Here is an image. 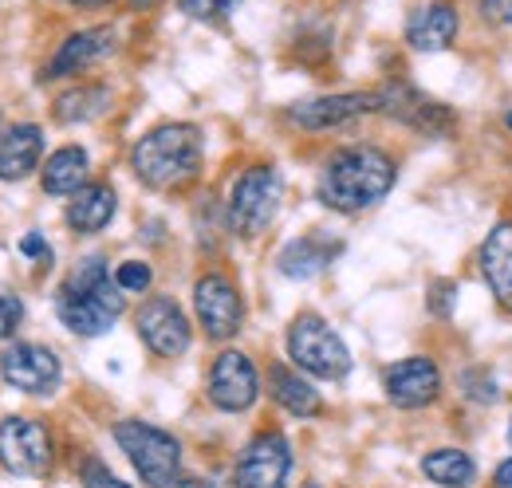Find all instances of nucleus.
<instances>
[{"label": "nucleus", "instance_id": "nucleus-1", "mask_svg": "<svg viewBox=\"0 0 512 488\" xmlns=\"http://www.w3.org/2000/svg\"><path fill=\"white\" fill-rule=\"evenodd\" d=\"M394 185V162L379 146L335 150L320 170V201L335 213H363L379 205Z\"/></svg>", "mask_w": 512, "mask_h": 488}, {"label": "nucleus", "instance_id": "nucleus-2", "mask_svg": "<svg viewBox=\"0 0 512 488\" xmlns=\"http://www.w3.org/2000/svg\"><path fill=\"white\" fill-rule=\"evenodd\" d=\"M201 154H205V138L193 122H166L134 142L130 170L146 189L170 193L201 174Z\"/></svg>", "mask_w": 512, "mask_h": 488}, {"label": "nucleus", "instance_id": "nucleus-3", "mask_svg": "<svg viewBox=\"0 0 512 488\" xmlns=\"http://www.w3.org/2000/svg\"><path fill=\"white\" fill-rule=\"evenodd\" d=\"M56 311H60L67 331L83 335V339L107 335L115 327V319L123 315V288H119V280H111L103 256H83L67 272Z\"/></svg>", "mask_w": 512, "mask_h": 488}, {"label": "nucleus", "instance_id": "nucleus-4", "mask_svg": "<svg viewBox=\"0 0 512 488\" xmlns=\"http://www.w3.org/2000/svg\"><path fill=\"white\" fill-rule=\"evenodd\" d=\"M115 441L150 488H174L182 469V445L166 429L146 422H115Z\"/></svg>", "mask_w": 512, "mask_h": 488}, {"label": "nucleus", "instance_id": "nucleus-5", "mask_svg": "<svg viewBox=\"0 0 512 488\" xmlns=\"http://www.w3.org/2000/svg\"><path fill=\"white\" fill-rule=\"evenodd\" d=\"M288 359L304 374H316V378H327V382H339V378L351 374L347 343L312 311L296 315V323L288 327Z\"/></svg>", "mask_w": 512, "mask_h": 488}, {"label": "nucleus", "instance_id": "nucleus-6", "mask_svg": "<svg viewBox=\"0 0 512 488\" xmlns=\"http://www.w3.org/2000/svg\"><path fill=\"white\" fill-rule=\"evenodd\" d=\"M280 205V174L260 162L237 174V182L229 189V229L237 237H260Z\"/></svg>", "mask_w": 512, "mask_h": 488}, {"label": "nucleus", "instance_id": "nucleus-7", "mask_svg": "<svg viewBox=\"0 0 512 488\" xmlns=\"http://www.w3.org/2000/svg\"><path fill=\"white\" fill-rule=\"evenodd\" d=\"M56 461L52 433L28 418H4L0 422V465L12 477H48Z\"/></svg>", "mask_w": 512, "mask_h": 488}, {"label": "nucleus", "instance_id": "nucleus-8", "mask_svg": "<svg viewBox=\"0 0 512 488\" xmlns=\"http://www.w3.org/2000/svg\"><path fill=\"white\" fill-rule=\"evenodd\" d=\"M193 311L201 319V331L209 339H233L245 323V304H241V292L233 288L229 276L221 272H205L197 284H193Z\"/></svg>", "mask_w": 512, "mask_h": 488}, {"label": "nucleus", "instance_id": "nucleus-9", "mask_svg": "<svg viewBox=\"0 0 512 488\" xmlns=\"http://www.w3.org/2000/svg\"><path fill=\"white\" fill-rule=\"evenodd\" d=\"M292 473V449L280 433H256L253 441L241 449L233 485L237 488H288Z\"/></svg>", "mask_w": 512, "mask_h": 488}, {"label": "nucleus", "instance_id": "nucleus-10", "mask_svg": "<svg viewBox=\"0 0 512 488\" xmlns=\"http://www.w3.org/2000/svg\"><path fill=\"white\" fill-rule=\"evenodd\" d=\"M134 327L142 335V343L158 355V359H178L190 351V319L186 311L174 304L170 296H154L138 307L134 315Z\"/></svg>", "mask_w": 512, "mask_h": 488}, {"label": "nucleus", "instance_id": "nucleus-11", "mask_svg": "<svg viewBox=\"0 0 512 488\" xmlns=\"http://www.w3.org/2000/svg\"><path fill=\"white\" fill-rule=\"evenodd\" d=\"M209 402L225 414H245L260 394V374L245 351H221L209 366Z\"/></svg>", "mask_w": 512, "mask_h": 488}, {"label": "nucleus", "instance_id": "nucleus-12", "mask_svg": "<svg viewBox=\"0 0 512 488\" xmlns=\"http://www.w3.org/2000/svg\"><path fill=\"white\" fill-rule=\"evenodd\" d=\"M60 374V359L40 343H12L8 351H0V378L20 394L44 398L60 386Z\"/></svg>", "mask_w": 512, "mask_h": 488}, {"label": "nucleus", "instance_id": "nucleus-13", "mask_svg": "<svg viewBox=\"0 0 512 488\" xmlns=\"http://www.w3.org/2000/svg\"><path fill=\"white\" fill-rule=\"evenodd\" d=\"M371 111H379V95L375 91H351V95H323V99L292 103L288 119L308 134H323V130H339L347 122L363 119Z\"/></svg>", "mask_w": 512, "mask_h": 488}, {"label": "nucleus", "instance_id": "nucleus-14", "mask_svg": "<svg viewBox=\"0 0 512 488\" xmlns=\"http://www.w3.org/2000/svg\"><path fill=\"white\" fill-rule=\"evenodd\" d=\"M375 95H379V111H383V115L406 122V126H414V130H422V134H449V130L457 126V115H453L449 107L426 99V95L414 91L410 83H386L383 91H375Z\"/></svg>", "mask_w": 512, "mask_h": 488}, {"label": "nucleus", "instance_id": "nucleus-15", "mask_svg": "<svg viewBox=\"0 0 512 488\" xmlns=\"http://www.w3.org/2000/svg\"><path fill=\"white\" fill-rule=\"evenodd\" d=\"M386 398L402 410H418L430 406L442 390V370L434 359H402V363L386 366L383 374Z\"/></svg>", "mask_w": 512, "mask_h": 488}, {"label": "nucleus", "instance_id": "nucleus-16", "mask_svg": "<svg viewBox=\"0 0 512 488\" xmlns=\"http://www.w3.org/2000/svg\"><path fill=\"white\" fill-rule=\"evenodd\" d=\"M115 52V28H83L71 32L64 44L56 48V56L48 63V71L40 79H64V75H79L99 60H107Z\"/></svg>", "mask_w": 512, "mask_h": 488}, {"label": "nucleus", "instance_id": "nucleus-17", "mask_svg": "<svg viewBox=\"0 0 512 488\" xmlns=\"http://www.w3.org/2000/svg\"><path fill=\"white\" fill-rule=\"evenodd\" d=\"M44 158V130L36 122H12L0 130V182H24Z\"/></svg>", "mask_w": 512, "mask_h": 488}, {"label": "nucleus", "instance_id": "nucleus-18", "mask_svg": "<svg viewBox=\"0 0 512 488\" xmlns=\"http://www.w3.org/2000/svg\"><path fill=\"white\" fill-rule=\"evenodd\" d=\"M457 36V8L449 0H430L410 12L406 20V44L414 52H446Z\"/></svg>", "mask_w": 512, "mask_h": 488}, {"label": "nucleus", "instance_id": "nucleus-19", "mask_svg": "<svg viewBox=\"0 0 512 488\" xmlns=\"http://www.w3.org/2000/svg\"><path fill=\"white\" fill-rule=\"evenodd\" d=\"M481 276L493 296L512 307V221H501L481 244Z\"/></svg>", "mask_w": 512, "mask_h": 488}, {"label": "nucleus", "instance_id": "nucleus-20", "mask_svg": "<svg viewBox=\"0 0 512 488\" xmlns=\"http://www.w3.org/2000/svg\"><path fill=\"white\" fill-rule=\"evenodd\" d=\"M268 390H272V402L292 414V418H320L323 398L316 394L312 382H304L296 370L288 366H268Z\"/></svg>", "mask_w": 512, "mask_h": 488}, {"label": "nucleus", "instance_id": "nucleus-21", "mask_svg": "<svg viewBox=\"0 0 512 488\" xmlns=\"http://www.w3.org/2000/svg\"><path fill=\"white\" fill-rule=\"evenodd\" d=\"M115 189L111 185H83L67 201V225L71 233H103L115 217Z\"/></svg>", "mask_w": 512, "mask_h": 488}, {"label": "nucleus", "instance_id": "nucleus-22", "mask_svg": "<svg viewBox=\"0 0 512 488\" xmlns=\"http://www.w3.org/2000/svg\"><path fill=\"white\" fill-rule=\"evenodd\" d=\"M91 174V158L83 146H60L48 162H44V193L52 197H71L87 185Z\"/></svg>", "mask_w": 512, "mask_h": 488}, {"label": "nucleus", "instance_id": "nucleus-23", "mask_svg": "<svg viewBox=\"0 0 512 488\" xmlns=\"http://www.w3.org/2000/svg\"><path fill=\"white\" fill-rule=\"evenodd\" d=\"M111 107V87L107 83H79L64 91L56 103H52V119L71 126V122H95L103 111Z\"/></svg>", "mask_w": 512, "mask_h": 488}, {"label": "nucleus", "instance_id": "nucleus-24", "mask_svg": "<svg viewBox=\"0 0 512 488\" xmlns=\"http://www.w3.org/2000/svg\"><path fill=\"white\" fill-rule=\"evenodd\" d=\"M331 244H323L320 237H300V241L284 244V252L276 256V268L288 276V280H312L320 276L323 268L331 264Z\"/></svg>", "mask_w": 512, "mask_h": 488}, {"label": "nucleus", "instance_id": "nucleus-25", "mask_svg": "<svg viewBox=\"0 0 512 488\" xmlns=\"http://www.w3.org/2000/svg\"><path fill=\"white\" fill-rule=\"evenodd\" d=\"M422 473L442 488H469L477 481V465L461 449H434L422 457Z\"/></svg>", "mask_w": 512, "mask_h": 488}, {"label": "nucleus", "instance_id": "nucleus-26", "mask_svg": "<svg viewBox=\"0 0 512 488\" xmlns=\"http://www.w3.org/2000/svg\"><path fill=\"white\" fill-rule=\"evenodd\" d=\"M115 280H119L123 292H146L150 280H154V272H150L146 260H123V264L115 268Z\"/></svg>", "mask_w": 512, "mask_h": 488}, {"label": "nucleus", "instance_id": "nucleus-27", "mask_svg": "<svg viewBox=\"0 0 512 488\" xmlns=\"http://www.w3.org/2000/svg\"><path fill=\"white\" fill-rule=\"evenodd\" d=\"M241 0H178V8L193 16V20H221V16H229L233 8H237Z\"/></svg>", "mask_w": 512, "mask_h": 488}, {"label": "nucleus", "instance_id": "nucleus-28", "mask_svg": "<svg viewBox=\"0 0 512 488\" xmlns=\"http://www.w3.org/2000/svg\"><path fill=\"white\" fill-rule=\"evenodd\" d=\"M24 323V300L12 292H0V339H12Z\"/></svg>", "mask_w": 512, "mask_h": 488}, {"label": "nucleus", "instance_id": "nucleus-29", "mask_svg": "<svg viewBox=\"0 0 512 488\" xmlns=\"http://www.w3.org/2000/svg\"><path fill=\"white\" fill-rule=\"evenodd\" d=\"M461 390L477 402H497V386L489 382V370H465L461 374Z\"/></svg>", "mask_w": 512, "mask_h": 488}, {"label": "nucleus", "instance_id": "nucleus-30", "mask_svg": "<svg viewBox=\"0 0 512 488\" xmlns=\"http://www.w3.org/2000/svg\"><path fill=\"white\" fill-rule=\"evenodd\" d=\"M83 488H130V485H123L103 461H87L83 465Z\"/></svg>", "mask_w": 512, "mask_h": 488}, {"label": "nucleus", "instance_id": "nucleus-31", "mask_svg": "<svg viewBox=\"0 0 512 488\" xmlns=\"http://www.w3.org/2000/svg\"><path fill=\"white\" fill-rule=\"evenodd\" d=\"M430 311L442 315V319L453 315V284H449V280H442V284L430 288Z\"/></svg>", "mask_w": 512, "mask_h": 488}, {"label": "nucleus", "instance_id": "nucleus-32", "mask_svg": "<svg viewBox=\"0 0 512 488\" xmlns=\"http://www.w3.org/2000/svg\"><path fill=\"white\" fill-rule=\"evenodd\" d=\"M20 252H24L28 260H36V264H40V260H44V264L52 260V248H48V241H44L40 233H24V237H20Z\"/></svg>", "mask_w": 512, "mask_h": 488}, {"label": "nucleus", "instance_id": "nucleus-33", "mask_svg": "<svg viewBox=\"0 0 512 488\" xmlns=\"http://www.w3.org/2000/svg\"><path fill=\"white\" fill-rule=\"evenodd\" d=\"M481 16L489 24H512V0H481Z\"/></svg>", "mask_w": 512, "mask_h": 488}, {"label": "nucleus", "instance_id": "nucleus-34", "mask_svg": "<svg viewBox=\"0 0 512 488\" xmlns=\"http://www.w3.org/2000/svg\"><path fill=\"white\" fill-rule=\"evenodd\" d=\"M497 485H501V488H512V457L497 465Z\"/></svg>", "mask_w": 512, "mask_h": 488}, {"label": "nucleus", "instance_id": "nucleus-35", "mask_svg": "<svg viewBox=\"0 0 512 488\" xmlns=\"http://www.w3.org/2000/svg\"><path fill=\"white\" fill-rule=\"evenodd\" d=\"M174 488H213V485H209L205 477H178V481H174Z\"/></svg>", "mask_w": 512, "mask_h": 488}, {"label": "nucleus", "instance_id": "nucleus-36", "mask_svg": "<svg viewBox=\"0 0 512 488\" xmlns=\"http://www.w3.org/2000/svg\"><path fill=\"white\" fill-rule=\"evenodd\" d=\"M71 8H99V4H111V0H64Z\"/></svg>", "mask_w": 512, "mask_h": 488}, {"label": "nucleus", "instance_id": "nucleus-37", "mask_svg": "<svg viewBox=\"0 0 512 488\" xmlns=\"http://www.w3.org/2000/svg\"><path fill=\"white\" fill-rule=\"evenodd\" d=\"M134 12H146V8H154V4H162V0H127Z\"/></svg>", "mask_w": 512, "mask_h": 488}, {"label": "nucleus", "instance_id": "nucleus-38", "mask_svg": "<svg viewBox=\"0 0 512 488\" xmlns=\"http://www.w3.org/2000/svg\"><path fill=\"white\" fill-rule=\"evenodd\" d=\"M505 122H509V130H512V111H509V119H505Z\"/></svg>", "mask_w": 512, "mask_h": 488}, {"label": "nucleus", "instance_id": "nucleus-39", "mask_svg": "<svg viewBox=\"0 0 512 488\" xmlns=\"http://www.w3.org/2000/svg\"><path fill=\"white\" fill-rule=\"evenodd\" d=\"M509 445H512V422H509Z\"/></svg>", "mask_w": 512, "mask_h": 488}, {"label": "nucleus", "instance_id": "nucleus-40", "mask_svg": "<svg viewBox=\"0 0 512 488\" xmlns=\"http://www.w3.org/2000/svg\"><path fill=\"white\" fill-rule=\"evenodd\" d=\"M308 488H320V485H308Z\"/></svg>", "mask_w": 512, "mask_h": 488}]
</instances>
